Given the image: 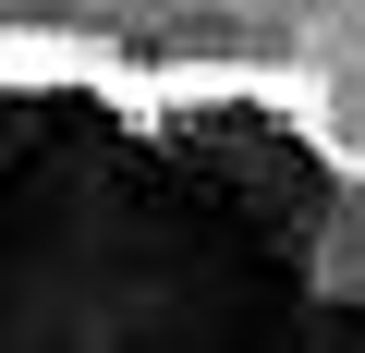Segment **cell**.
<instances>
[{"label":"cell","mask_w":365,"mask_h":353,"mask_svg":"<svg viewBox=\"0 0 365 353\" xmlns=\"http://www.w3.org/2000/svg\"><path fill=\"white\" fill-rule=\"evenodd\" d=\"M0 353H365V134L317 73L13 25Z\"/></svg>","instance_id":"obj_1"}]
</instances>
